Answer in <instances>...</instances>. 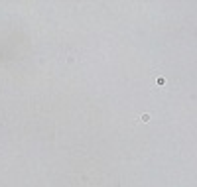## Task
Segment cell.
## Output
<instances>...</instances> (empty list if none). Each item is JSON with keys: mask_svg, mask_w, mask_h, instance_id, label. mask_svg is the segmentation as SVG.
<instances>
[{"mask_svg": "<svg viewBox=\"0 0 197 187\" xmlns=\"http://www.w3.org/2000/svg\"><path fill=\"white\" fill-rule=\"evenodd\" d=\"M140 120H142V122H150V114H148V112H144V114L140 116Z\"/></svg>", "mask_w": 197, "mask_h": 187, "instance_id": "1", "label": "cell"}]
</instances>
